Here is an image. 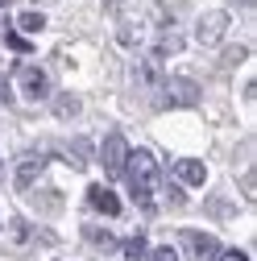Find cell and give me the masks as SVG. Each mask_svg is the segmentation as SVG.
<instances>
[{"label": "cell", "mask_w": 257, "mask_h": 261, "mask_svg": "<svg viewBox=\"0 0 257 261\" xmlns=\"http://www.w3.org/2000/svg\"><path fill=\"white\" fill-rule=\"evenodd\" d=\"M124 174H128V191H133V199L149 212L153 207V182H158V158L149 149H133L124 158Z\"/></svg>", "instance_id": "1"}, {"label": "cell", "mask_w": 257, "mask_h": 261, "mask_svg": "<svg viewBox=\"0 0 257 261\" xmlns=\"http://www.w3.org/2000/svg\"><path fill=\"white\" fill-rule=\"evenodd\" d=\"M174 178H178L183 187H203L208 166H203L199 158H178V162H174Z\"/></svg>", "instance_id": "4"}, {"label": "cell", "mask_w": 257, "mask_h": 261, "mask_svg": "<svg viewBox=\"0 0 257 261\" xmlns=\"http://www.w3.org/2000/svg\"><path fill=\"white\" fill-rule=\"evenodd\" d=\"M228 29V13H208L203 21H199V42H220V34Z\"/></svg>", "instance_id": "8"}, {"label": "cell", "mask_w": 257, "mask_h": 261, "mask_svg": "<svg viewBox=\"0 0 257 261\" xmlns=\"http://www.w3.org/2000/svg\"><path fill=\"white\" fill-rule=\"evenodd\" d=\"M87 203L95 212H104V216H120V199H116V191H108V187H91L87 191Z\"/></svg>", "instance_id": "7"}, {"label": "cell", "mask_w": 257, "mask_h": 261, "mask_svg": "<svg viewBox=\"0 0 257 261\" xmlns=\"http://www.w3.org/2000/svg\"><path fill=\"white\" fill-rule=\"evenodd\" d=\"M0 95H5V83H0Z\"/></svg>", "instance_id": "18"}, {"label": "cell", "mask_w": 257, "mask_h": 261, "mask_svg": "<svg viewBox=\"0 0 257 261\" xmlns=\"http://www.w3.org/2000/svg\"><path fill=\"white\" fill-rule=\"evenodd\" d=\"M17 83H21V91L29 95V100H42V95H46V71H38V67H21L17 71Z\"/></svg>", "instance_id": "6"}, {"label": "cell", "mask_w": 257, "mask_h": 261, "mask_svg": "<svg viewBox=\"0 0 257 261\" xmlns=\"http://www.w3.org/2000/svg\"><path fill=\"white\" fill-rule=\"evenodd\" d=\"M183 249L191 257H212L216 253V237H208V232H183Z\"/></svg>", "instance_id": "9"}, {"label": "cell", "mask_w": 257, "mask_h": 261, "mask_svg": "<svg viewBox=\"0 0 257 261\" xmlns=\"http://www.w3.org/2000/svg\"><path fill=\"white\" fill-rule=\"evenodd\" d=\"M17 25L25 29V34H38V29L46 25V17H42V13H21V17H17Z\"/></svg>", "instance_id": "11"}, {"label": "cell", "mask_w": 257, "mask_h": 261, "mask_svg": "<svg viewBox=\"0 0 257 261\" xmlns=\"http://www.w3.org/2000/svg\"><path fill=\"white\" fill-rule=\"evenodd\" d=\"M216 261H249L241 249H224V253H216Z\"/></svg>", "instance_id": "17"}, {"label": "cell", "mask_w": 257, "mask_h": 261, "mask_svg": "<svg viewBox=\"0 0 257 261\" xmlns=\"http://www.w3.org/2000/svg\"><path fill=\"white\" fill-rule=\"evenodd\" d=\"M199 100V87L191 79H166V91H162V108H191Z\"/></svg>", "instance_id": "2"}, {"label": "cell", "mask_w": 257, "mask_h": 261, "mask_svg": "<svg viewBox=\"0 0 257 261\" xmlns=\"http://www.w3.org/2000/svg\"><path fill=\"white\" fill-rule=\"evenodd\" d=\"M0 5H9V0H0Z\"/></svg>", "instance_id": "19"}, {"label": "cell", "mask_w": 257, "mask_h": 261, "mask_svg": "<svg viewBox=\"0 0 257 261\" xmlns=\"http://www.w3.org/2000/svg\"><path fill=\"white\" fill-rule=\"evenodd\" d=\"M100 158H104V170H108L112 178H116V174H124V158H128V145H124V137H120V133H108V141H104Z\"/></svg>", "instance_id": "3"}, {"label": "cell", "mask_w": 257, "mask_h": 261, "mask_svg": "<svg viewBox=\"0 0 257 261\" xmlns=\"http://www.w3.org/2000/svg\"><path fill=\"white\" fill-rule=\"evenodd\" d=\"M42 170H46V153H29V158H21V162H17V191L34 187Z\"/></svg>", "instance_id": "5"}, {"label": "cell", "mask_w": 257, "mask_h": 261, "mask_svg": "<svg viewBox=\"0 0 257 261\" xmlns=\"http://www.w3.org/2000/svg\"><path fill=\"white\" fill-rule=\"evenodd\" d=\"M9 50H17V54H29V50H34V42H25V38L17 34V29H13V34H9Z\"/></svg>", "instance_id": "14"}, {"label": "cell", "mask_w": 257, "mask_h": 261, "mask_svg": "<svg viewBox=\"0 0 257 261\" xmlns=\"http://www.w3.org/2000/svg\"><path fill=\"white\" fill-rule=\"evenodd\" d=\"M54 112H58V116H75V112H79V100H75V95H62Z\"/></svg>", "instance_id": "13"}, {"label": "cell", "mask_w": 257, "mask_h": 261, "mask_svg": "<svg viewBox=\"0 0 257 261\" xmlns=\"http://www.w3.org/2000/svg\"><path fill=\"white\" fill-rule=\"evenodd\" d=\"M149 261H178V253H174V249H153Z\"/></svg>", "instance_id": "16"}, {"label": "cell", "mask_w": 257, "mask_h": 261, "mask_svg": "<svg viewBox=\"0 0 257 261\" xmlns=\"http://www.w3.org/2000/svg\"><path fill=\"white\" fill-rule=\"evenodd\" d=\"M124 257H128V261H141V257H145V237H128V241H124Z\"/></svg>", "instance_id": "12"}, {"label": "cell", "mask_w": 257, "mask_h": 261, "mask_svg": "<svg viewBox=\"0 0 257 261\" xmlns=\"http://www.w3.org/2000/svg\"><path fill=\"white\" fill-rule=\"evenodd\" d=\"M67 158H71V166H87L91 145H87V141H71V145H67Z\"/></svg>", "instance_id": "10"}, {"label": "cell", "mask_w": 257, "mask_h": 261, "mask_svg": "<svg viewBox=\"0 0 257 261\" xmlns=\"http://www.w3.org/2000/svg\"><path fill=\"white\" fill-rule=\"evenodd\" d=\"M87 241H95L100 249H112V237H108V232H100V228H87Z\"/></svg>", "instance_id": "15"}]
</instances>
